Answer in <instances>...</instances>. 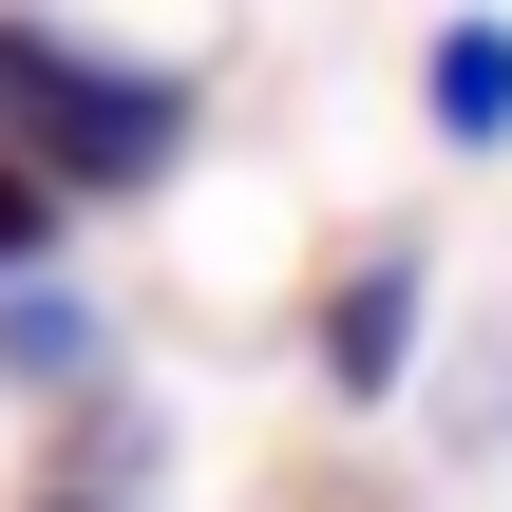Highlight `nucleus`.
Instances as JSON below:
<instances>
[{
  "label": "nucleus",
  "instance_id": "nucleus-1",
  "mask_svg": "<svg viewBox=\"0 0 512 512\" xmlns=\"http://www.w3.org/2000/svg\"><path fill=\"white\" fill-rule=\"evenodd\" d=\"M0 152L76 209V190H152L171 152H190V76H152V57H95V38H57V19H0Z\"/></svg>",
  "mask_w": 512,
  "mask_h": 512
},
{
  "label": "nucleus",
  "instance_id": "nucleus-2",
  "mask_svg": "<svg viewBox=\"0 0 512 512\" xmlns=\"http://www.w3.org/2000/svg\"><path fill=\"white\" fill-rule=\"evenodd\" d=\"M399 361H418V247L380 228V247L323 285V399H399Z\"/></svg>",
  "mask_w": 512,
  "mask_h": 512
},
{
  "label": "nucleus",
  "instance_id": "nucleus-3",
  "mask_svg": "<svg viewBox=\"0 0 512 512\" xmlns=\"http://www.w3.org/2000/svg\"><path fill=\"white\" fill-rule=\"evenodd\" d=\"M0 380L38 399V380H95V304L57 285V266H0Z\"/></svg>",
  "mask_w": 512,
  "mask_h": 512
},
{
  "label": "nucleus",
  "instance_id": "nucleus-4",
  "mask_svg": "<svg viewBox=\"0 0 512 512\" xmlns=\"http://www.w3.org/2000/svg\"><path fill=\"white\" fill-rule=\"evenodd\" d=\"M512 133V19H456L437 38V152H494Z\"/></svg>",
  "mask_w": 512,
  "mask_h": 512
},
{
  "label": "nucleus",
  "instance_id": "nucleus-5",
  "mask_svg": "<svg viewBox=\"0 0 512 512\" xmlns=\"http://www.w3.org/2000/svg\"><path fill=\"white\" fill-rule=\"evenodd\" d=\"M38 247H57V190H38V171L0 152V266H38Z\"/></svg>",
  "mask_w": 512,
  "mask_h": 512
},
{
  "label": "nucleus",
  "instance_id": "nucleus-6",
  "mask_svg": "<svg viewBox=\"0 0 512 512\" xmlns=\"http://www.w3.org/2000/svg\"><path fill=\"white\" fill-rule=\"evenodd\" d=\"M38 512H76V494H38Z\"/></svg>",
  "mask_w": 512,
  "mask_h": 512
}]
</instances>
